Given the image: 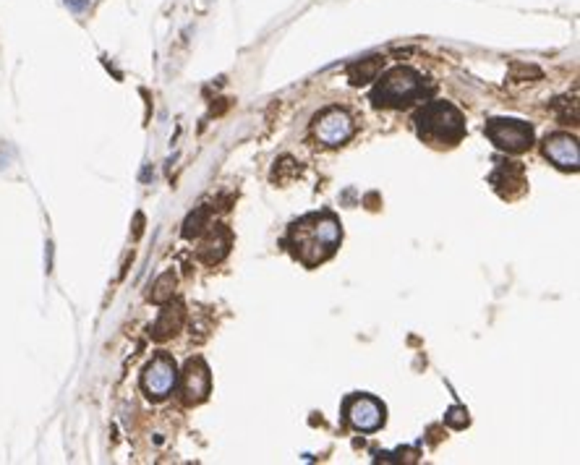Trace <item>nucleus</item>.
I'll return each mask as SVG.
<instances>
[{
	"instance_id": "f8f14e48",
	"label": "nucleus",
	"mask_w": 580,
	"mask_h": 465,
	"mask_svg": "<svg viewBox=\"0 0 580 465\" xmlns=\"http://www.w3.org/2000/svg\"><path fill=\"white\" fill-rule=\"evenodd\" d=\"M173 285H175V277H173V272H165L160 280H157V285H154V293H152V301L154 303H165L168 298H170V290Z\"/></svg>"
},
{
	"instance_id": "1a4fd4ad",
	"label": "nucleus",
	"mask_w": 580,
	"mask_h": 465,
	"mask_svg": "<svg viewBox=\"0 0 580 465\" xmlns=\"http://www.w3.org/2000/svg\"><path fill=\"white\" fill-rule=\"evenodd\" d=\"M209 384H212V377H209V369L202 358H194V361L186 363V371H183V400L188 405L202 403L207 395H209Z\"/></svg>"
},
{
	"instance_id": "9d476101",
	"label": "nucleus",
	"mask_w": 580,
	"mask_h": 465,
	"mask_svg": "<svg viewBox=\"0 0 580 465\" xmlns=\"http://www.w3.org/2000/svg\"><path fill=\"white\" fill-rule=\"evenodd\" d=\"M180 322H183V311L180 309L163 311V317L157 319V324L152 327V337L154 340H165V337L175 335V329L180 327Z\"/></svg>"
},
{
	"instance_id": "7ed1b4c3",
	"label": "nucleus",
	"mask_w": 580,
	"mask_h": 465,
	"mask_svg": "<svg viewBox=\"0 0 580 465\" xmlns=\"http://www.w3.org/2000/svg\"><path fill=\"white\" fill-rule=\"evenodd\" d=\"M376 81L379 84L371 92V102L376 107H402V105H410L424 95V78L418 71L408 69V66H398V69L387 71Z\"/></svg>"
},
{
	"instance_id": "ddd939ff",
	"label": "nucleus",
	"mask_w": 580,
	"mask_h": 465,
	"mask_svg": "<svg viewBox=\"0 0 580 465\" xmlns=\"http://www.w3.org/2000/svg\"><path fill=\"white\" fill-rule=\"evenodd\" d=\"M444 421L455 426V429H463V426H468V411L465 408H450L447 416H444Z\"/></svg>"
},
{
	"instance_id": "20e7f679",
	"label": "nucleus",
	"mask_w": 580,
	"mask_h": 465,
	"mask_svg": "<svg viewBox=\"0 0 580 465\" xmlns=\"http://www.w3.org/2000/svg\"><path fill=\"white\" fill-rule=\"evenodd\" d=\"M487 136L494 141L497 147L512 155H521L533 144V129L528 123L515 121V118H494L487 123Z\"/></svg>"
},
{
	"instance_id": "f257e3e1",
	"label": "nucleus",
	"mask_w": 580,
	"mask_h": 465,
	"mask_svg": "<svg viewBox=\"0 0 580 465\" xmlns=\"http://www.w3.org/2000/svg\"><path fill=\"white\" fill-rule=\"evenodd\" d=\"M340 223L332 215H308L290 228V246L306 267H316L332 257L340 246Z\"/></svg>"
},
{
	"instance_id": "4468645a",
	"label": "nucleus",
	"mask_w": 580,
	"mask_h": 465,
	"mask_svg": "<svg viewBox=\"0 0 580 465\" xmlns=\"http://www.w3.org/2000/svg\"><path fill=\"white\" fill-rule=\"evenodd\" d=\"M204 217H207V209H202V212H197V215H191V217H188V223H186V230H183V235H188V238H191L194 232H199V230H202L199 225L204 223Z\"/></svg>"
},
{
	"instance_id": "f03ea898",
	"label": "nucleus",
	"mask_w": 580,
	"mask_h": 465,
	"mask_svg": "<svg viewBox=\"0 0 580 465\" xmlns=\"http://www.w3.org/2000/svg\"><path fill=\"white\" fill-rule=\"evenodd\" d=\"M416 129L434 144H455L465 134V118L450 102H429L416 115Z\"/></svg>"
},
{
	"instance_id": "2eb2a0df",
	"label": "nucleus",
	"mask_w": 580,
	"mask_h": 465,
	"mask_svg": "<svg viewBox=\"0 0 580 465\" xmlns=\"http://www.w3.org/2000/svg\"><path fill=\"white\" fill-rule=\"evenodd\" d=\"M66 6H71L74 11H84L89 6V0H66Z\"/></svg>"
},
{
	"instance_id": "6e6552de",
	"label": "nucleus",
	"mask_w": 580,
	"mask_h": 465,
	"mask_svg": "<svg viewBox=\"0 0 580 465\" xmlns=\"http://www.w3.org/2000/svg\"><path fill=\"white\" fill-rule=\"evenodd\" d=\"M544 155L559 167V170H578L580 167V149L578 141L570 134H555L544 141Z\"/></svg>"
},
{
	"instance_id": "39448f33",
	"label": "nucleus",
	"mask_w": 580,
	"mask_h": 465,
	"mask_svg": "<svg viewBox=\"0 0 580 465\" xmlns=\"http://www.w3.org/2000/svg\"><path fill=\"white\" fill-rule=\"evenodd\" d=\"M384 413V405L371 395H353L345 400V418L356 431L382 429Z\"/></svg>"
},
{
	"instance_id": "0eeeda50",
	"label": "nucleus",
	"mask_w": 580,
	"mask_h": 465,
	"mask_svg": "<svg viewBox=\"0 0 580 465\" xmlns=\"http://www.w3.org/2000/svg\"><path fill=\"white\" fill-rule=\"evenodd\" d=\"M314 134L327 147H340L353 136V121H350V115L345 110L332 107V110H325L314 121Z\"/></svg>"
},
{
	"instance_id": "423d86ee",
	"label": "nucleus",
	"mask_w": 580,
	"mask_h": 465,
	"mask_svg": "<svg viewBox=\"0 0 580 465\" xmlns=\"http://www.w3.org/2000/svg\"><path fill=\"white\" fill-rule=\"evenodd\" d=\"M141 384H144L146 395L154 397V400L170 395L173 389H175V384H178V369H175L173 358L157 355L144 369V374H141Z\"/></svg>"
},
{
	"instance_id": "9b49d317",
	"label": "nucleus",
	"mask_w": 580,
	"mask_h": 465,
	"mask_svg": "<svg viewBox=\"0 0 580 465\" xmlns=\"http://www.w3.org/2000/svg\"><path fill=\"white\" fill-rule=\"evenodd\" d=\"M379 66L382 61L379 58H369V61H361V66H353L350 69V84H366V81H374L376 73H379Z\"/></svg>"
}]
</instances>
